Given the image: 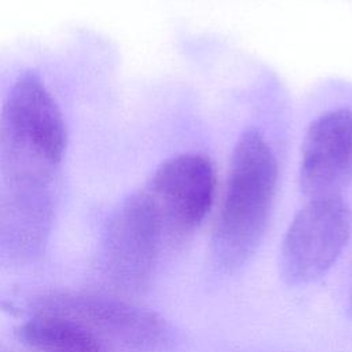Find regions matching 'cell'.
<instances>
[{
  "mask_svg": "<svg viewBox=\"0 0 352 352\" xmlns=\"http://www.w3.org/2000/svg\"><path fill=\"white\" fill-rule=\"evenodd\" d=\"M278 161L264 133L245 129L230 158L223 199L212 232V256L235 271L257 249L268 224L278 187Z\"/></svg>",
  "mask_w": 352,
  "mask_h": 352,
  "instance_id": "1",
  "label": "cell"
},
{
  "mask_svg": "<svg viewBox=\"0 0 352 352\" xmlns=\"http://www.w3.org/2000/svg\"><path fill=\"white\" fill-rule=\"evenodd\" d=\"M66 142L65 120L54 96L37 73H21L0 107L1 183L50 188Z\"/></svg>",
  "mask_w": 352,
  "mask_h": 352,
  "instance_id": "2",
  "label": "cell"
},
{
  "mask_svg": "<svg viewBox=\"0 0 352 352\" xmlns=\"http://www.w3.org/2000/svg\"><path fill=\"white\" fill-rule=\"evenodd\" d=\"M164 232L158 216L140 188L114 209L106 224L99 267L106 282L121 293H139L148 285Z\"/></svg>",
  "mask_w": 352,
  "mask_h": 352,
  "instance_id": "3",
  "label": "cell"
},
{
  "mask_svg": "<svg viewBox=\"0 0 352 352\" xmlns=\"http://www.w3.org/2000/svg\"><path fill=\"white\" fill-rule=\"evenodd\" d=\"M40 311L77 322L107 352H160L170 340L161 316L117 297L55 293L41 301Z\"/></svg>",
  "mask_w": 352,
  "mask_h": 352,
  "instance_id": "4",
  "label": "cell"
},
{
  "mask_svg": "<svg viewBox=\"0 0 352 352\" xmlns=\"http://www.w3.org/2000/svg\"><path fill=\"white\" fill-rule=\"evenodd\" d=\"M352 232V210L341 195L308 199L294 214L280 249V272L289 285H307L337 261Z\"/></svg>",
  "mask_w": 352,
  "mask_h": 352,
  "instance_id": "5",
  "label": "cell"
},
{
  "mask_svg": "<svg viewBox=\"0 0 352 352\" xmlns=\"http://www.w3.org/2000/svg\"><path fill=\"white\" fill-rule=\"evenodd\" d=\"M148 197L166 242L190 236L212 209L216 173L209 157L180 153L162 161L142 188Z\"/></svg>",
  "mask_w": 352,
  "mask_h": 352,
  "instance_id": "6",
  "label": "cell"
},
{
  "mask_svg": "<svg viewBox=\"0 0 352 352\" xmlns=\"http://www.w3.org/2000/svg\"><path fill=\"white\" fill-rule=\"evenodd\" d=\"M351 183L352 110H327L305 131L298 165L300 191L308 199L334 197Z\"/></svg>",
  "mask_w": 352,
  "mask_h": 352,
  "instance_id": "7",
  "label": "cell"
},
{
  "mask_svg": "<svg viewBox=\"0 0 352 352\" xmlns=\"http://www.w3.org/2000/svg\"><path fill=\"white\" fill-rule=\"evenodd\" d=\"M54 220L50 188L0 184V264H26L45 249Z\"/></svg>",
  "mask_w": 352,
  "mask_h": 352,
  "instance_id": "8",
  "label": "cell"
},
{
  "mask_svg": "<svg viewBox=\"0 0 352 352\" xmlns=\"http://www.w3.org/2000/svg\"><path fill=\"white\" fill-rule=\"evenodd\" d=\"M19 333L23 342L36 352H107L81 324L52 312L40 311Z\"/></svg>",
  "mask_w": 352,
  "mask_h": 352,
  "instance_id": "9",
  "label": "cell"
},
{
  "mask_svg": "<svg viewBox=\"0 0 352 352\" xmlns=\"http://www.w3.org/2000/svg\"><path fill=\"white\" fill-rule=\"evenodd\" d=\"M351 309H352V293H351Z\"/></svg>",
  "mask_w": 352,
  "mask_h": 352,
  "instance_id": "10",
  "label": "cell"
}]
</instances>
